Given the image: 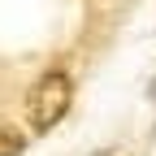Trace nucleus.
I'll list each match as a JSON object with an SVG mask.
<instances>
[{
    "instance_id": "nucleus-1",
    "label": "nucleus",
    "mask_w": 156,
    "mask_h": 156,
    "mask_svg": "<svg viewBox=\"0 0 156 156\" xmlns=\"http://www.w3.org/2000/svg\"><path fill=\"white\" fill-rule=\"evenodd\" d=\"M69 100H74V83H69V74L48 69V74L26 91V126H30L35 134H48V130L69 113Z\"/></svg>"
},
{
    "instance_id": "nucleus-2",
    "label": "nucleus",
    "mask_w": 156,
    "mask_h": 156,
    "mask_svg": "<svg viewBox=\"0 0 156 156\" xmlns=\"http://www.w3.org/2000/svg\"><path fill=\"white\" fill-rule=\"evenodd\" d=\"M22 152H26V134L9 122H0V156H22Z\"/></svg>"
}]
</instances>
